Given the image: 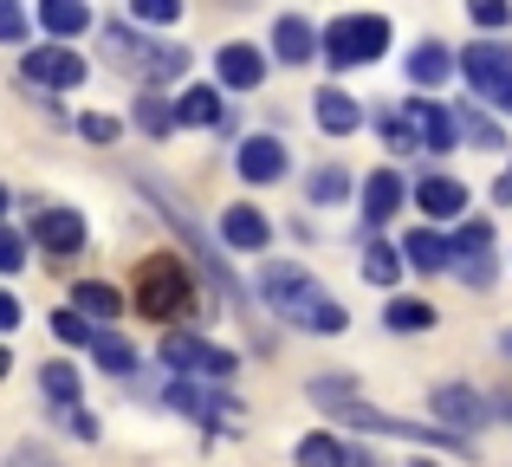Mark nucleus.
I'll list each match as a JSON object with an SVG mask.
<instances>
[{
    "instance_id": "obj_36",
    "label": "nucleus",
    "mask_w": 512,
    "mask_h": 467,
    "mask_svg": "<svg viewBox=\"0 0 512 467\" xmlns=\"http://www.w3.org/2000/svg\"><path fill=\"white\" fill-rule=\"evenodd\" d=\"M467 20H474V26H506L512 0H467Z\"/></svg>"
},
{
    "instance_id": "obj_30",
    "label": "nucleus",
    "mask_w": 512,
    "mask_h": 467,
    "mask_svg": "<svg viewBox=\"0 0 512 467\" xmlns=\"http://www.w3.org/2000/svg\"><path fill=\"white\" fill-rule=\"evenodd\" d=\"M376 130H383V143H389L396 156H415V150H422V137H415L409 111H383V117H376Z\"/></svg>"
},
{
    "instance_id": "obj_1",
    "label": "nucleus",
    "mask_w": 512,
    "mask_h": 467,
    "mask_svg": "<svg viewBox=\"0 0 512 467\" xmlns=\"http://www.w3.org/2000/svg\"><path fill=\"white\" fill-rule=\"evenodd\" d=\"M260 299H266V312H279L286 325H299V331H325V338H338V331L350 325V312L318 286L312 273H305L299 260H266L260 266Z\"/></svg>"
},
{
    "instance_id": "obj_6",
    "label": "nucleus",
    "mask_w": 512,
    "mask_h": 467,
    "mask_svg": "<svg viewBox=\"0 0 512 467\" xmlns=\"http://www.w3.org/2000/svg\"><path fill=\"white\" fill-rule=\"evenodd\" d=\"M461 72H467V85H474L487 104L512 111V46H500V39H480V46L461 52Z\"/></svg>"
},
{
    "instance_id": "obj_26",
    "label": "nucleus",
    "mask_w": 512,
    "mask_h": 467,
    "mask_svg": "<svg viewBox=\"0 0 512 467\" xmlns=\"http://www.w3.org/2000/svg\"><path fill=\"white\" fill-rule=\"evenodd\" d=\"M299 467H350V448L338 442V435L318 429V435H305V442H299Z\"/></svg>"
},
{
    "instance_id": "obj_12",
    "label": "nucleus",
    "mask_w": 512,
    "mask_h": 467,
    "mask_svg": "<svg viewBox=\"0 0 512 467\" xmlns=\"http://www.w3.org/2000/svg\"><path fill=\"white\" fill-rule=\"evenodd\" d=\"M214 78H221L227 91H253V85L266 78V52L247 46V39H234V46L214 52Z\"/></svg>"
},
{
    "instance_id": "obj_18",
    "label": "nucleus",
    "mask_w": 512,
    "mask_h": 467,
    "mask_svg": "<svg viewBox=\"0 0 512 467\" xmlns=\"http://www.w3.org/2000/svg\"><path fill=\"white\" fill-rule=\"evenodd\" d=\"M273 52H279V65H305V59L318 52L312 20H299V13H279V20H273Z\"/></svg>"
},
{
    "instance_id": "obj_4",
    "label": "nucleus",
    "mask_w": 512,
    "mask_h": 467,
    "mask_svg": "<svg viewBox=\"0 0 512 467\" xmlns=\"http://www.w3.org/2000/svg\"><path fill=\"white\" fill-rule=\"evenodd\" d=\"M318 52H325V65H338V72L376 65L389 52V20L383 13H338V20L318 33Z\"/></svg>"
},
{
    "instance_id": "obj_16",
    "label": "nucleus",
    "mask_w": 512,
    "mask_h": 467,
    "mask_svg": "<svg viewBox=\"0 0 512 467\" xmlns=\"http://www.w3.org/2000/svg\"><path fill=\"white\" fill-rule=\"evenodd\" d=\"M312 117H318V130H325V137H350V130L363 124V104L350 98L344 85H325V91L312 98Z\"/></svg>"
},
{
    "instance_id": "obj_5",
    "label": "nucleus",
    "mask_w": 512,
    "mask_h": 467,
    "mask_svg": "<svg viewBox=\"0 0 512 467\" xmlns=\"http://www.w3.org/2000/svg\"><path fill=\"white\" fill-rule=\"evenodd\" d=\"M163 364L175 370V377L227 383V377L240 370V357H234V351H221V344H208V338H195V331H182V325H169V338H163Z\"/></svg>"
},
{
    "instance_id": "obj_22",
    "label": "nucleus",
    "mask_w": 512,
    "mask_h": 467,
    "mask_svg": "<svg viewBox=\"0 0 512 467\" xmlns=\"http://www.w3.org/2000/svg\"><path fill=\"white\" fill-rule=\"evenodd\" d=\"M39 26H46L52 39H78L91 26V7L85 0H39Z\"/></svg>"
},
{
    "instance_id": "obj_23",
    "label": "nucleus",
    "mask_w": 512,
    "mask_h": 467,
    "mask_svg": "<svg viewBox=\"0 0 512 467\" xmlns=\"http://www.w3.org/2000/svg\"><path fill=\"white\" fill-rule=\"evenodd\" d=\"M72 305L85 318H117V312H124V292H117L111 279H78V286H72Z\"/></svg>"
},
{
    "instance_id": "obj_42",
    "label": "nucleus",
    "mask_w": 512,
    "mask_h": 467,
    "mask_svg": "<svg viewBox=\"0 0 512 467\" xmlns=\"http://www.w3.org/2000/svg\"><path fill=\"white\" fill-rule=\"evenodd\" d=\"M7 370H13V357H7V344H0V383H7Z\"/></svg>"
},
{
    "instance_id": "obj_33",
    "label": "nucleus",
    "mask_w": 512,
    "mask_h": 467,
    "mask_svg": "<svg viewBox=\"0 0 512 467\" xmlns=\"http://www.w3.org/2000/svg\"><path fill=\"white\" fill-rule=\"evenodd\" d=\"M130 13L143 26H169V20H182V0H130Z\"/></svg>"
},
{
    "instance_id": "obj_32",
    "label": "nucleus",
    "mask_w": 512,
    "mask_h": 467,
    "mask_svg": "<svg viewBox=\"0 0 512 467\" xmlns=\"http://www.w3.org/2000/svg\"><path fill=\"white\" fill-rule=\"evenodd\" d=\"M52 338L59 344H91V318L78 312V305H65V312H52Z\"/></svg>"
},
{
    "instance_id": "obj_21",
    "label": "nucleus",
    "mask_w": 512,
    "mask_h": 467,
    "mask_svg": "<svg viewBox=\"0 0 512 467\" xmlns=\"http://www.w3.org/2000/svg\"><path fill=\"white\" fill-rule=\"evenodd\" d=\"M448 72H454V52L441 46V39H422V46L409 52V78L422 91H435V85H448Z\"/></svg>"
},
{
    "instance_id": "obj_24",
    "label": "nucleus",
    "mask_w": 512,
    "mask_h": 467,
    "mask_svg": "<svg viewBox=\"0 0 512 467\" xmlns=\"http://www.w3.org/2000/svg\"><path fill=\"white\" fill-rule=\"evenodd\" d=\"M91 357H98L104 377H130V370H137V351H130V338H117V331H91Z\"/></svg>"
},
{
    "instance_id": "obj_35",
    "label": "nucleus",
    "mask_w": 512,
    "mask_h": 467,
    "mask_svg": "<svg viewBox=\"0 0 512 467\" xmlns=\"http://www.w3.org/2000/svg\"><path fill=\"white\" fill-rule=\"evenodd\" d=\"M461 137H474L480 150H500V124H493V117H480V111L461 117Z\"/></svg>"
},
{
    "instance_id": "obj_2",
    "label": "nucleus",
    "mask_w": 512,
    "mask_h": 467,
    "mask_svg": "<svg viewBox=\"0 0 512 467\" xmlns=\"http://www.w3.org/2000/svg\"><path fill=\"white\" fill-rule=\"evenodd\" d=\"M130 299H137L143 318H156V325H188L195 318V279H188V266L175 260V253H150V260L137 266V286H130Z\"/></svg>"
},
{
    "instance_id": "obj_11",
    "label": "nucleus",
    "mask_w": 512,
    "mask_h": 467,
    "mask_svg": "<svg viewBox=\"0 0 512 467\" xmlns=\"http://www.w3.org/2000/svg\"><path fill=\"white\" fill-rule=\"evenodd\" d=\"M402 111H409V124H415V137H422V150H428V156H448L454 143H461V117H454L448 104H435V98H409Z\"/></svg>"
},
{
    "instance_id": "obj_28",
    "label": "nucleus",
    "mask_w": 512,
    "mask_h": 467,
    "mask_svg": "<svg viewBox=\"0 0 512 467\" xmlns=\"http://www.w3.org/2000/svg\"><path fill=\"white\" fill-rule=\"evenodd\" d=\"M383 325L389 331H428V325H435V305H428V299H389Z\"/></svg>"
},
{
    "instance_id": "obj_17",
    "label": "nucleus",
    "mask_w": 512,
    "mask_h": 467,
    "mask_svg": "<svg viewBox=\"0 0 512 467\" xmlns=\"http://www.w3.org/2000/svg\"><path fill=\"white\" fill-rule=\"evenodd\" d=\"M402 266H415V273H448L454 266V240H441L435 228L402 234Z\"/></svg>"
},
{
    "instance_id": "obj_43",
    "label": "nucleus",
    "mask_w": 512,
    "mask_h": 467,
    "mask_svg": "<svg viewBox=\"0 0 512 467\" xmlns=\"http://www.w3.org/2000/svg\"><path fill=\"white\" fill-rule=\"evenodd\" d=\"M493 409H500V416H506V422H512V396H500V403H493Z\"/></svg>"
},
{
    "instance_id": "obj_29",
    "label": "nucleus",
    "mask_w": 512,
    "mask_h": 467,
    "mask_svg": "<svg viewBox=\"0 0 512 467\" xmlns=\"http://www.w3.org/2000/svg\"><path fill=\"white\" fill-rule=\"evenodd\" d=\"M363 279H370V286H396V279H402V253L383 247V240H370V253H363Z\"/></svg>"
},
{
    "instance_id": "obj_14",
    "label": "nucleus",
    "mask_w": 512,
    "mask_h": 467,
    "mask_svg": "<svg viewBox=\"0 0 512 467\" xmlns=\"http://www.w3.org/2000/svg\"><path fill=\"white\" fill-rule=\"evenodd\" d=\"M221 240H227L234 253H266L273 228H266V215H260V208L234 202V208H221Z\"/></svg>"
},
{
    "instance_id": "obj_7",
    "label": "nucleus",
    "mask_w": 512,
    "mask_h": 467,
    "mask_svg": "<svg viewBox=\"0 0 512 467\" xmlns=\"http://www.w3.org/2000/svg\"><path fill=\"white\" fill-rule=\"evenodd\" d=\"M163 403H169V409H182V416H188V422H201V429H234V422H240V403H234V396L208 390L201 377H175L169 390H163Z\"/></svg>"
},
{
    "instance_id": "obj_9",
    "label": "nucleus",
    "mask_w": 512,
    "mask_h": 467,
    "mask_svg": "<svg viewBox=\"0 0 512 467\" xmlns=\"http://www.w3.org/2000/svg\"><path fill=\"white\" fill-rule=\"evenodd\" d=\"M428 409L441 416V429H448V435H474L480 422L493 416V403L480 390H467V383H441V390L428 396Z\"/></svg>"
},
{
    "instance_id": "obj_34",
    "label": "nucleus",
    "mask_w": 512,
    "mask_h": 467,
    "mask_svg": "<svg viewBox=\"0 0 512 467\" xmlns=\"http://www.w3.org/2000/svg\"><path fill=\"white\" fill-rule=\"evenodd\" d=\"M20 266H26V234L0 221V273H20Z\"/></svg>"
},
{
    "instance_id": "obj_8",
    "label": "nucleus",
    "mask_w": 512,
    "mask_h": 467,
    "mask_svg": "<svg viewBox=\"0 0 512 467\" xmlns=\"http://www.w3.org/2000/svg\"><path fill=\"white\" fill-rule=\"evenodd\" d=\"M20 72H26V85H39V91H72V85H85V59H78L65 39L20 52Z\"/></svg>"
},
{
    "instance_id": "obj_27",
    "label": "nucleus",
    "mask_w": 512,
    "mask_h": 467,
    "mask_svg": "<svg viewBox=\"0 0 512 467\" xmlns=\"http://www.w3.org/2000/svg\"><path fill=\"white\" fill-rule=\"evenodd\" d=\"M305 195H312V208H331V202H344V195H350V176H344L338 163H325V169L305 176Z\"/></svg>"
},
{
    "instance_id": "obj_20",
    "label": "nucleus",
    "mask_w": 512,
    "mask_h": 467,
    "mask_svg": "<svg viewBox=\"0 0 512 467\" xmlns=\"http://www.w3.org/2000/svg\"><path fill=\"white\" fill-rule=\"evenodd\" d=\"M402 195H409V189H402L396 169H376V176L363 182V221H370V228H376V221H389L402 208Z\"/></svg>"
},
{
    "instance_id": "obj_31",
    "label": "nucleus",
    "mask_w": 512,
    "mask_h": 467,
    "mask_svg": "<svg viewBox=\"0 0 512 467\" xmlns=\"http://www.w3.org/2000/svg\"><path fill=\"white\" fill-rule=\"evenodd\" d=\"M39 390H46L52 403H78V370L72 364H46L39 370Z\"/></svg>"
},
{
    "instance_id": "obj_41",
    "label": "nucleus",
    "mask_w": 512,
    "mask_h": 467,
    "mask_svg": "<svg viewBox=\"0 0 512 467\" xmlns=\"http://www.w3.org/2000/svg\"><path fill=\"white\" fill-rule=\"evenodd\" d=\"M20 325V299H13V292H0V331H13Z\"/></svg>"
},
{
    "instance_id": "obj_39",
    "label": "nucleus",
    "mask_w": 512,
    "mask_h": 467,
    "mask_svg": "<svg viewBox=\"0 0 512 467\" xmlns=\"http://www.w3.org/2000/svg\"><path fill=\"white\" fill-rule=\"evenodd\" d=\"M20 39H26V13L13 0H0V46H20Z\"/></svg>"
},
{
    "instance_id": "obj_3",
    "label": "nucleus",
    "mask_w": 512,
    "mask_h": 467,
    "mask_svg": "<svg viewBox=\"0 0 512 467\" xmlns=\"http://www.w3.org/2000/svg\"><path fill=\"white\" fill-rule=\"evenodd\" d=\"M104 52H111L117 72H137L143 85H169L188 72V46L175 39H137L130 26H104Z\"/></svg>"
},
{
    "instance_id": "obj_44",
    "label": "nucleus",
    "mask_w": 512,
    "mask_h": 467,
    "mask_svg": "<svg viewBox=\"0 0 512 467\" xmlns=\"http://www.w3.org/2000/svg\"><path fill=\"white\" fill-rule=\"evenodd\" d=\"M7 208H13V195H7V182H0V215H7Z\"/></svg>"
},
{
    "instance_id": "obj_37",
    "label": "nucleus",
    "mask_w": 512,
    "mask_h": 467,
    "mask_svg": "<svg viewBox=\"0 0 512 467\" xmlns=\"http://www.w3.org/2000/svg\"><path fill=\"white\" fill-rule=\"evenodd\" d=\"M78 137H85V143H117V117H104V111L78 117Z\"/></svg>"
},
{
    "instance_id": "obj_15",
    "label": "nucleus",
    "mask_w": 512,
    "mask_h": 467,
    "mask_svg": "<svg viewBox=\"0 0 512 467\" xmlns=\"http://www.w3.org/2000/svg\"><path fill=\"white\" fill-rule=\"evenodd\" d=\"M415 208H422L428 221H461L467 215V189L454 176H422L415 182Z\"/></svg>"
},
{
    "instance_id": "obj_45",
    "label": "nucleus",
    "mask_w": 512,
    "mask_h": 467,
    "mask_svg": "<svg viewBox=\"0 0 512 467\" xmlns=\"http://www.w3.org/2000/svg\"><path fill=\"white\" fill-rule=\"evenodd\" d=\"M506 351H512V331H506Z\"/></svg>"
},
{
    "instance_id": "obj_10",
    "label": "nucleus",
    "mask_w": 512,
    "mask_h": 467,
    "mask_svg": "<svg viewBox=\"0 0 512 467\" xmlns=\"http://www.w3.org/2000/svg\"><path fill=\"white\" fill-rule=\"evenodd\" d=\"M33 240L52 260H72V253H85V215L78 208H33Z\"/></svg>"
},
{
    "instance_id": "obj_19",
    "label": "nucleus",
    "mask_w": 512,
    "mask_h": 467,
    "mask_svg": "<svg viewBox=\"0 0 512 467\" xmlns=\"http://www.w3.org/2000/svg\"><path fill=\"white\" fill-rule=\"evenodd\" d=\"M221 117H227V104H221L214 85H188L182 98H175V124H188V130H214Z\"/></svg>"
},
{
    "instance_id": "obj_25",
    "label": "nucleus",
    "mask_w": 512,
    "mask_h": 467,
    "mask_svg": "<svg viewBox=\"0 0 512 467\" xmlns=\"http://www.w3.org/2000/svg\"><path fill=\"white\" fill-rule=\"evenodd\" d=\"M137 130H143V137H169V130H175V104L156 85H143V98H137Z\"/></svg>"
},
{
    "instance_id": "obj_38",
    "label": "nucleus",
    "mask_w": 512,
    "mask_h": 467,
    "mask_svg": "<svg viewBox=\"0 0 512 467\" xmlns=\"http://www.w3.org/2000/svg\"><path fill=\"white\" fill-rule=\"evenodd\" d=\"M487 247H493V228H487V221H467V228L454 234V253H487Z\"/></svg>"
},
{
    "instance_id": "obj_13",
    "label": "nucleus",
    "mask_w": 512,
    "mask_h": 467,
    "mask_svg": "<svg viewBox=\"0 0 512 467\" xmlns=\"http://www.w3.org/2000/svg\"><path fill=\"white\" fill-rule=\"evenodd\" d=\"M234 169H240V182H279L286 176V143L279 137H247L234 150Z\"/></svg>"
},
{
    "instance_id": "obj_40",
    "label": "nucleus",
    "mask_w": 512,
    "mask_h": 467,
    "mask_svg": "<svg viewBox=\"0 0 512 467\" xmlns=\"http://www.w3.org/2000/svg\"><path fill=\"white\" fill-rule=\"evenodd\" d=\"M65 422H72V435H78V442H98V422H91V409L65 403Z\"/></svg>"
}]
</instances>
